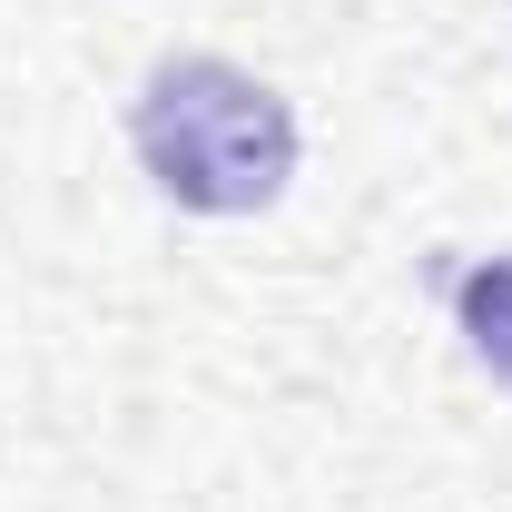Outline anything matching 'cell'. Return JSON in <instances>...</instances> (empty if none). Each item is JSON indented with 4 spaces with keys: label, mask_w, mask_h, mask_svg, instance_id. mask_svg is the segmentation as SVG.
Here are the masks:
<instances>
[{
    "label": "cell",
    "mask_w": 512,
    "mask_h": 512,
    "mask_svg": "<svg viewBox=\"0 0 512 512\" xmlns=\"http://www.w3.org/2000/svg\"><path fill=\"white\" fill-rule=\"evenodd\" d=\"M128 138L158 197L197 217H256L296 178V109L237 60H158L128 109Z\"/></svg>",
    "instance_id": "cell-1"
},
{
    "label": "cell",
    "mask_w": 512,
    "mask_h": 512,
    "mask_svg": "<svg viewBox=\"0 0 512 512\" xmlns=\"http://www.w3.org/2000/svg\"><path fill=\"white\" fill-rule=\"evenodd\" d=\"M453 316L473 335V355L493 365V384H512V256H483L453 276Z\"/></svg>",
    "instance_id": "cell-2"
}]
</instances>
